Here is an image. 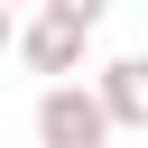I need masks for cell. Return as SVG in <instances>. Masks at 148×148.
Segmentation results:
<instances>
[{
    "label": "cell",
    "mask_w": 148,
    "mask_h": 148,
    "mask_svg": "<svg viewBox=\"0 0 148 148\" xmlns=\"http://www.w3.org/2000/svg\"><path fill=\"white\" fill-rule=\"evenodd\" d=\"M37 148H111V130H102L83 83H46L37 92Z\"/></svg>",
    "instance_id": "1"
},
{
    "label": "cell",
    "mask_w": 148,
    "mask_h": 148,
    "mask_svg": "<svg viewBox=\"0 0 148 148\" xmlns=\"http://www.w3.org/2000/svg\"><path fill=\"white\" fill-rule=\"evenodd\" d=\"M83 92H92V111H102L111 139H120V130H148V56H111Z\"/></svg>",
    "instance_id": "2"
},
{
    "label": "cell",
    "mask_w": 148,
    "mask_h": 148,
    "mask_svg": "<svg viewBox=\"0 0 148 148\" xmlns=\"http://www.w3.org/2000/svg\"><path fill=\"white\" fill-rule=\"evenodd\" d=\"M9 46H18L37 74H56V83H83V65H92V37H83V28H65V18H46V9H37Z\"/></svg>",
    "instance_id": "3"
},
{
    "label": "cell",
    "mask_w": 148,
    "mask_h": 148,
    "mask_svg": "<svg viewBox=\"0 0 148 148\" xmlns=\"http://www.w3.org/2000/svg\"><path fill=\"white\" fill-rule=\"evenodd\" d=\"M37 9H46V18H65V28H83V37L111 18V0H37Z\"/></svg>",
    "instance_id": "4"
},
{
    "label": "cell",
    "mask_w": 148,
    "mask_h": 148,
    "mask_svg": "<svg viewBox=\"0 0 148 148\" xmlns=\"http://www.w3.org/2000/svg\"><path fill=\"white\" fill-rule=\"evenodd\" d=\"M9 37H18V18H9V9H0V56H9Z\"/></svg>",
    "instance_id": "5"
},
{
    "label": "cell",
    "mask_w": 148,
    "mask_h": 148,
    "mask_svg": "<svg viewBox=\"0 0 148 148\" xmlns=\"http://www.w3.org/2000/svg\"><path fill=\"white\" fill-rule=\"evenodd\" d=\"M0 9H9V18H18V9H28V0H0Z\"/></svg>",
    "instance_id": "6"
}]
</instances>
